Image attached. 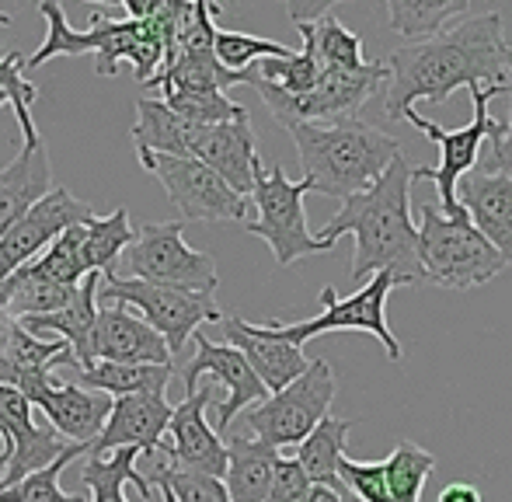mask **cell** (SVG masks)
<instances>
[{
    "instance_id": "b9f144b4",
    "label": "cell",
    "mask_w": 512,
    "mask_h": 502,
    "mask_svg": "<svg viewBox=\"0 0 512 502\" xmlns=\"http://www.w3.org/2000/svg\"><path fill=\"white\" fill-rule=\"evenodd\" d=\"M147 482H150V489H168L178 502H230L227 489H223V478L182 471L168 461L157 464Z\"/></svg>"
},
{
    "instance_id": "8992f818",
    "label": "cell",
    "mask_w": 512,
    "mask_h": 502,
    "mask_svg": "<svg viewBox=\"0 0 512 502\" xmlns=\"http://www.w3.org/2000/svg\"><path fill=\"white\" fill-rule=\"evenodd\" d=\"M387 77L391 74H387L384 60H366L359 70H321L317 84L307 95H286L283 88L255 77V70H251V88L269 105L272 119L283 129H290L297 123H342V119H356V112L377 95L380 84H387Z\"/></svg>"
},
{
    "instance_id": "816d5d0a",
    "label": "cell",
    "mask_w": 512,
    "mask_h": 502,
    "mask_svg": "<svg viewBox=\"0 0 512 502\" xmlns=\"http://www.w3.org/2000/svg\"><path fill=\"white\" fill-rule=\"evenodd\" d=\"M0 105H7V98H4V95H0Z\"/></svg>"
},
{
    "instance_id": "ac0fdd59",
    "label": "cell",
    "mask_w": 512,
    "mask_h": 502,
    "mask_svg": "<svg viewBox=\"0 0 512 502\" xmlns=\"http://www.w3.org/2000/svg\"><path fill=\"white\" fill-rule=\"evenodd\" d=\"M196 339V356L185 363L182 380H185V391H199V377H213L216 384L227 387V401L216 408V433H227L230 422L237 419V412H244L248 405H258V401L269 398V391L262 387V380L255 377V370L248 367L241 353L234 346H216L209 342L206 335H192Z\"/></svg>"
},
{
    "instance_id": "74e56055",
    "label": "cell",
    "mask_w": 512,
    "mask_h": 502,
    "mask_svg": "<svg viewBox=\"0 0 512 502\" xmlns=\"http://www.w3.org/2000/svg\"><path fill=\"white\" fill-rule=\"evenodd\" d=\"M81 238H84V224L67 227L56 241H49V248L42 251L39 258H32L28 265H21L25 272L39 279H49V283L60 286H77L88 272H84L81 262Z\"/></svg>"
},
{
    "instance_id": "484cf974",
    "label": "cell",
    "mask_w": 512,
    "mask_h": 502,
    "mask_svg": "<svg viewBox=\"0 0 512 502\" xmlns=\"http://www.w3.org/2000/svg\"><path fill=\"white\" fill-rule=\"evenodd\" d=\"M98 286H102V272H88L67 307H60L56 314H42V318H25L18 325L28 335H35V339L39 335H53L56 342H67L77 360L84 353V346H88V335L98 318Z\"/></svg>"
},
{
    "instance_id": "5bb4252c",
    "label": "cell",
    "mask_w": 512,
    "mask_h": 502,
    "mask_svg": "<svg viewBox=\"0 0 512 502\" xmlns=\"http://www.w3.org/2000/svg\"><path fill=\"white\" fill-rule=\"evenodd\" d=\"M67 447L70 443L46 419H35L25 394L0 384V489L49 468Z\"/></svg>"
},
{
    "instance_id": "cb8c5ba5",
    "label": "cell",
    "mask_w": 512,
    "mask_h": 502,
    "mask_svg": "<svg viewBox=\"0 0 512 502\" xmlns=\"http://www.w3.org/2000/svg\"><path fill=\"white\" fill-rule=\"evenodd\" d=\"M32 408H39L42 419L67 443L91 447L98 440V433L105 429V419L112 412V398L102 391H84L77 384H60L53 377L46 391L32 398Z\"/></svg>"
},
{
    "instance_id": "7dc6e473",
    "label": "cell",
    "mask_w": 512,
    "mask_h": 502,
    "mask_svg": "<svg viewBox=\"0 0 512 502\" xmlns=\"http://www.w3.org/2000/svg\"><path fill=\"white\" fill-rule=\"evenodd\" d=\"M436 502H481V492L474 489L471 482H450L443 492H439Z\"/></svg>"
},
{
    "instance_id": "ffe728a7",
    "label": "cell",
    "mask_w": 512,
    "mask_h": 502,
    "mask_svg": "<svg viewBox=\"0 0 512 502\" xmlns=\"http://www.w3.org/2000/svg\"><path fill=\"white\" fill-rule=\"evenodd\" d=\"M189 157H196L206 168H213L237 196L248 199L251 185H255V171L262 168L251 116L234 119V123H220V126H196Z\"/></svg>"
},
{
    "instance_id": "9a60e30c",
    "label": "cell",
    "mask_w": 512,
    "mask_h": 502,
    "mask_svg": "<svg viewBox=\"0 0 512 502\" xmlns=\"http://www.w3.org/2000/svg\"><path fill=\"white\" fill-rule=\"evenodd\" d=\"M95 217L91 203L77 199L70 189H49L18 224H11L0 234V283L11 272H18L21 265H28L32 258H39L49 248V241L60 238L67 227L88 224Z\"/></svg>"
},
{
    "instance_id": "ab89813d",
    "label": "cell",
    "mask_w": 512,
    "mask_h": 502,
    "mask_svg": "<svg viewBox=\"0 0 512 502\" xmlns=\"http://www.w3.org/2000/svg\"><path fill=\"white\" fill-rule=\"evenodd\" d=\"M293 49L283 46V42H272V39H258V35L248 32H223L216 28L213 35V56L223 70H234V74H244L251 63L258 60H283L290 56Z\"/></svg>"
},
{
    "instance_id": "83f0119b",
    "label": "cell",
    "mask_w": 512,
    "mask_h": 502,
    "mask_svg": "<svg viewBox=\"0 0 512 502\" xmlns=\"http://www.w3.org/2000/svg\"><path fill=\"white\" fill-rule=\"evenodd\" d=\"M192 136H196V126L178 119L161 98H140L136 102V126H133L136 154L189 157Z\"/></svg>"
},
{
    "instance_id": "ee69618b",
    "label": "cell",
    "mask_w": 512,
    "mask_h": 502,
    "mask_svg": "<svg viewBox=\"0 0 512 502\" xmlns=\"http://www.w3.org/2000/svg\"><path fill=\"white\" fill-rule=\"evenodd\" d=\"M338 478H342L345 489H352L363 502H391L384 461H352V457H342L338 461Z\"/></svg>"
},
{
    "instance_id": "30bf717a",
    "label": "cell",
    "mask_w": 512,
    "mask_h": 502,
    "mask_svg": "<svg viewBox=\"0 0 512 502\" xmlns=\"http://www.w3.org/2000/svg\"><path fill=\"white\" fill-rule=\"evenodd\" d=\"M307 192H314L307 178L290 182L279 164H272V168L262 164V168L255 171L251 199H255V206H258V217L248 220L244 231L262 238L265 245L272 248L279 265H293L297 258L331 251L328 245H321L307 227V213H304Z\"/></svg>"
},
{
    "instance_id": "603a6c76",
    "label": "cell",
    "mask_w": 512,
    "mask_h": 502,
    "mask_svg": "<svg viewBox=\"0 0 512 502\" xmlns=\"http://www.w3.org/2000/svg\"><path fill=\"white\" fill-rule=\"evenodd\" d=\"M457 203L481 238L512 262V178L471 168L457 182Z\"/></svg>"
},
{
    "instance_id": "4dcf8cb0",
    "label": "cell",
    "mask_w": 512,
    "mask_h": 502,
    "mask_svg": "<svg viewBox=\"0 0 512 502\" xmlns=\"http://www.w3.org/2000/svg\"><path fill=\"white\" fill-rule=\"evenodd\" d=\"M136 457H140V450H133V447L112 450V454H88L84 471H81L84 489H91L88 502H129L122 496V485H129V482L143 492V499H154L150 482L136 471Z\"/></svg>"
},
{
    "instance_id": "2e32d148",
    "label": "cell",
    "mask_w": 512,
    "mask_h": 502,
    "mask_svg": "<svg viewBox=\"0 0 512 502\" xmlns=\"http://www.w3.org/2000/svg\"><path fill=\"white\" fill-rule=\"evenodd\" d=\"M213 391V384L199 387V391L185 394V401L171 405V422L161 440V450L175 468L223 478L227 475V443L220 440V433L206 419V405L213 401Z\"/></svg>"
},
{
    "instance_id": "4fadbf2b",
    "label": "cell",
    "mask_w": 512,
    "mask_h": 502,
    "mask_svg": "<svg viewBox=\"0 0 512 502\" xmlns=\"http://www.w3.org/2000/svg\"><path fill=\"white\" fill-rule=\"evenodd\" d=\"M140 164L164 185L168 199L178 206L185 220H248V199L237 196L213 168H206L196 157H168V154H140Z\"/></svg>"
},
{
    "instance_id": "d6a6232c",
    "label": "cell",
    "mask_w": 512,
    "mask_h": 502,
    "mask_svg": "<svg viewBox=\"0 0 512 502\" xmlns=\"http://www.w3.org/2000/svg\"><path fill=\"white\" fill-rule=\"evenodd\" d=\"M453 18H467V0H391L387 4L391 32L415 42L436 39L453 25Z\"/></svg>"
},
{
    "instance_id": "52a82bcc",
    "label": "cell",
    "mask_w": 512,
    "mask_h": 502,
    "mask_svg": "<svg viewBox=\"0 0 512 502\" xmlns=\"http://www.w3.org/2000/svg\"><path fill=\"white\" fill-rule=\"evenodd\" d=\"M98 300L119 304V307H126L129 314H136L140 321H147L164 339L171 356L182 353L185 342L199 332V325H206V321H223V311L213 300V293H192V290H178V286L122 279V276H115V272H102Z\"/></svg>"
},
{
    "instance_id": "7a4b0ae2",
    "label": "cell",
    "mask_w": 512,
    "mask_h": 502,
    "mask_svg": "<svg viewBox=\"0 0 512 502\" xmlns=\"http://www.w3.org/2000/svg\"><path fill=\"white\" fill-rule=\"evenodd\" d=\"M415 168L418 164H411L401 150L370 189L345 199L321 234H314L328 248H335L342 234L356 238V258L349 265L352 279L394 272L405 286L425 283L418 265V227L411 220V182H418Z\"/></svg>"
},
{
    "instance_id": "44dd1931",
    "label": "cell",
    "mask_w": 512,
    "mask_h": 502,
    "mask_svg": "<svg viewBox=\"0 0 512 502\" xmlns=\"http://www.w3.org/2000/svg\"><path fill=\"white\" fill-rule=\"evenodd\" d=\"M171 405L157 394H126L112 398V412L105 419V429L88 447V454H112V450L133 447L143 457H154L161 450V440L168 433Z\"/></svg>"
},
{
    "instance_id": "3957f363",
    "label": "cell",
    "mask_w": 512,
    "mask_h": 502,
    "mask_svg": "<svg viewBox=\"0 0 512 502\" xmlns=\"http://www.w3.org/2000/svg\"><path fill=\"white\" fill-rule=\"evenodd\" d=\"M286 133L304 164V178L317 196L349 199L370 189L387 164L401 154V140L380 133L363 119H342V123H297Z\"/></svg>"
},
{
    "instance_id": "8fae6325",
    "label": "cell",
    "mask_w": 512,
    "mask_h": 502,
    "mask_svg": "<svg viewBox=\"0 0 512 502\" xmlns=\"http://www.w3.org/2000/svg\"><path fill=\"white\" fill-rule=\"evenodd\" d=\"M126 269L129 279H143V283H161L178 286V290L192 293H213L216 290V262L209 251L185 245V224L171 220V224H143L136 231L133 245L126 251Z\"/></svg>"
},
{
    "instance_id": "9c48e42d",
    "label": "cell",
    "mask_w": 512,
    "mask_h": 502,
    "mask_svg": "<svg viewBox=\"0 0 512 502\" xmlns=\"http://www.w3.org/2000/svg\"><path fill=\"white\" fill-rule=\"evenodd\" d=\"M394 286H405L394 272H377V276H370L363 290H356L352 297H338L331 286H324L321 290L324 311L317 314V318L297 321V325L269 321L265 328H269L276 339L290 342V346H297V349L304 346L307 339H317V335H324V332H349V328H356V332H370L373 339H380L387 356H391L394 363H401L405 349H401L398 335L391 332V325H387V318H384L387 293H391Z\"/></svg>"
},
{
    "instance_id": "7c38bea8",
    "label": "cell",
    "mask_w": 512,
    "mask_h": 502,
    "mask_svg": "<svg viewBox=\"0 0 512 502\" xmlns=\"http://www.w3.org/2000/svg\"><path fill=\"white\" fill-rule=\"evenodd\" d=\"M467 91H471V98H474V119L460 129H443L439 123H432V119H422L415 109L405 116L411 126L422 129V133L439 147L436 168L418 164L415 178H429V182H436V189H439L436 206H439L443 217H467L457 203V182L481 161V150H485V143H488V126H492V119H495L492 112H488V102L499 98V91H488V88H467Z\"/></svg>"
},
{
    "instance_id": "e575fe53",
    "label": "cell",
    "mask_w": 512,
    "mask_h": 502,
    "mask_svg": "<svg viewBox=\"0 0 512 502\" xmlns=\"http://www.w3.org/2000/svg\"><path fill=\"white\" fill-rule=\"evenodd\" d=\"M297 32H300V39H304V49H300V53L293 49V53L283 56V60H258L255 67H251L255 77L283 88L286 95H307V91L317 84V74H321V63H317V56H314V39H310L307 21H297Z\"/></svg>"
},
{
    "instance_id": "d6986e66",
    "label": "cell",
    "mask_w": 512,
    "mask_h": 502,
    "mask_svg": "<svg viewBox=\"0 0 512 502\" xmlns=\"http://www.w3.org/2000/svg\"><path fill=\"white\" fill-rule=\"evenodd\" d=\"M74 363L67 342L56 339H35L18 321L0 314V384L14 387L32 405L35 394H42L53 380L56 367Z\"/></svg>"
},
{
    "instance_id": "c3c4849f",
    "label": "cell",
    "mask_w": 512,
    "mask_h": 502,
    "mask_svg": "<svg viewBox=\"0 0 512 502\" xmlns=\"http://www.w3.org/2000/svg\"><path fill=\"white\" fill-rule=\"evenodd\" d=\"M304 502H345V496H342V492L324 489V485H310V492H307Z\"/></svg>"
},
{
    "instance_id": "5b68a950",
    "label": "cell",
    "mask_w": 512,
    "mask_h": 502,
    "mask_svg": "<svg viewBox=\"0 0 512 502\" xmlns=\"http://www.w3.org/2000/svg\"><path fill=\"white\" fill-rule=\"evenodd\" d=\"M418 265L429 283L446 290H474L499 276L509 262L467 217H443L436 203H425L418 224Z\"/></svg>"
},
{
    "instance_id": "8d00e7d4",
    "label": "cell",
    "mask_w": 512,
    "mask_h": 502,
    "mask_svg": "<svg viewBox=\"0 0 512 502\" xmlns=\"http://www.w3.org/2000/svg\"><path fill=\"white\" fill-rule=\"evenodd\" d=\"M310 25V39H314V56L321 63V70H359L366 63L363 56V39L352 28H345L335 14H321Z\"/></svg>"
},
{
    "instance_id": "60d3db41",
    "label": "cell",
    "mask_w": 512,
    "mask_h": 502,
    "mask_svg": "<svg viewBox=\"0 0 512 502\" xmlns=\"http://www.w3.org/2000/svg\"><path fill=\"white\" fill-rule=\"evenodd\" d=\"M21 70H25V56L21 53L0 56V95L7 98V105H11L14 119H18L21 133H25V143H28V140H39V129L32 123V105H35V98H39V88H35Z\"/></svg>"
},
{
    "instance_id": "e0dca14e",
    "label": "cell",
    "mask_w": 512,
    "mask_h": 502,
    "mask_svg": "<svg viewBox=\"0 0 512 502\" xmlns=\"http://www.w3.org/2000/svg\"><path fill=\"white\" fill-rule=\"evenodd\" d=\"M74 363L77 367H88V363H147V367H164V363H171V353L147 321H140L119 304H98V318L88 335V346H84V353Z\"/></svg>"
},
{
    "instance_id": "1f68e13d",
    "label": "cell",
    "mask_w": 512,
    "mask_h": 502,
    "mask_svg": "<svg viewBox=\"0 0 512 502\" xmlns=\"http://www.w3.org/2000/svg\"><path fill=\"white\" fill-rule=\"evenodd\" d=\"M81 370V380L88 384V391H102L108 398H126V394H157L164 398L175 363L164 367H147V363H88Z\"/></svg>"
},
{
    "instance_id": "277c9868",
    "label": "cell",
    "mask_w": 512,
    "mask_h": 502,
    "mask_svg": "<svg viewBox=\"0 0 512 502\" xmlns=\"http://www.w3.org/2000/svg\"><path fill=\"white\" fill-rule=\"evenodd\" d=\"M39 11H42V18H46V42H42L32 56H25L28 70H39L42 63L56 60V56H81V53L98 56L95 70L102 77H112L122 60L133 63L140 81H150V77L161 70L164 35L154 21L102 18V11L95 7V25H91L88 32H81V28L70 25L67 11H63L56 0H46Z\"/></svg>"
},
{
    "instance_id": "681fc988",
    "label": "cell",
    "mask_w": 512,
    "mask_h": 502,
    "mask_svg": "<svg viewBox=\"0 0 512 502\" xmlns=\"http://www.w3.org/2000/svg\"><path fill=\"white\" fill-rule=\"evenodd\" d=\"M0 25H11V14L0 11ZM0 56H4V46H0Z\"/></svg>"
},
{
    "instance_id": "f35d334b",
    "label": "cell",
    "mask_w": 512,
    "mask_h": 502,
    "mask_svg": "<svg viewBox=\"0 0 512 502\" xmlns=\"http://www.w3.org/2000/svg\"><path fill=\"white\" fill-rule=\"evenodd\" d=\"M81 454H88V447H84V443H70L60 461H53L49 468H42V471H35V475L0 489V502H88L84 496H70V492L60 489V478H63V471H67V464H74Z\"/></svg>"
},
{
    "instance_id": "836d02e7",
    "label": "cell",
    "mask_w": 512,
    "mask_h": 502,
    "mask_svg": "<svg viewBox=\"0 0 512 502\" xmlns=\"http://www.w3.org/2000/svg\"><path fill=\"white\" fill-rule=\"evenodd\" d=\"M136 238V227L129 210H112L108 217H91L84 224L81 238V262L84 272H115V258L122 255Z\"/></svg>"
},
{
    "instance_id": "f6af8a7d",
    "label": "cell",
    "mask_w": 512,
    "mask_h": 502,
    "mask_svg": "<svg viewBox=\"0 0 512 502\" xmlns=\"http://www.w3.org/2000/svg\"><path fill=\"white\" fill-rule=\"evenodd\" d=\"M506 63L512 74V49L506 46ZM509 98H512V84H509ZM485 161H478L474 168L481 171H495V175H509L512 178V109H509V123L492 119L488 126V143H485Z\"/></svg>"
},
{
    "instance_id": "d4e9b609",
    "label": "cell",
    "mask_w": 512,
    "mask_h": 502,
    "mask_svg": "<svg viewBox=\"0 0 512 502\" xmlns=\"http://www.w3.org/2000/svg\"><path fill=\"white\" fill-rule=\"evenodd\" d=\"M49 189H53V164H49V150L39 136V140H28L0 168V234L18 224Z\"/></svg>"
},
{
    "instance_id": "6da1fadb",
    "label": "cell",
    "mask_w": 512,
    "mask_h": 502,
    "mask_svg": "<svg viewBox=\"0 0 512 502\" xmlns=\"http://www.w3.org/2000/svg\"><path fill=\"white\" fill-rule=\"evenodd\" d=\"M387 102L384 119L398 123L418 98L443 105L457 88H488L509 95V63L502 14L485 11L450 25L436 39L408 42L387 56Z\"/></svg>"
},
{
    "instance_id": "f5cc1de1",
    "label": "cell",
    "mask_w": 512,
    "mask_h": 502,
    "mask_svg": "<svg viewBox=\"0 0 512 502\" xmlns=\"http://www.w3.org/2000/svg\"><path fill=\"white\" fill-rule=\"evenodd\" d=\"M506 46H509V49H512V42H506Z\"/></svg>"
},
{
    "instance_id": "4316f807",
    "label": "cell",
    "mask_w": 512,
    "mask_h": 502,
    "mask_svg": "<svg viewBox=\"0 0 512 502\" xmlns=\"http://www.w3.org/2000/svg\"><path fill=\"white\" fill-rule=\"evenodd\" d=\"M276 461H279V450L265 447V443L244 440V436L227 440V475H223V489H227L230 502L269 499Z\"/></svg>"
},
{
    "instance_id": "f546056e",
    "label": "cell",
    "mask_w": 512,
    "mask_h": 502,
    "mask_svg": "<svg viewBox=\"0 0 512 502\" xmlns=\"http://www.w3.org/2000/svg\"><path fill=\"white\" fill-rule=\"evenodd\" d=\"M356 419H321L310 436L297 447V464L304 468L310 485H324L331 492H342L338 461L345 457V436L352 433Z\"/></svg>"
},
{
    "instance_id": "f907efd6",
    "label": "cell",
    "mask_w": 512,
    "mask_h": 502,
    "mask_svg": "<svg viewBox=\"0 0 512 502\" xmlns=\"http://www.w3.org/2000/svg\"><path fill=\"white\" fill-rule=\"evenodd\" d=\"M157 492H161V502H178L175 496H171V492H168V489H157Z\"/></svg>"
},
{
    "instance_id": "bcb514c9",
    "label": "cell",
    "mask_w": 512,
    "mask_h": 502,
    "mask_svg": "<svg viewBox=\"0 0 512 502\" xmlns=\"http://www.w3.org/2000/svg\"><path fill=\"white\" fill-rule=\"evenodd\" d=\"M307 492H310V478L304 475V468L297 464V457L279 454L276 468H272L269 499H265V502H304Z\"/></svg>"
},
{
    "instance_id": "f1b7e54d",
    "label": "cell",
    "mask_w": 512,
    "mask_h": 502,
    "mask_svg": "<svg viewBox=\"0 0 512 502\" xmlns=\"http://www.w3.org/2000/svg\"><path fill=\"white\" fill-rule=\"evenodd\" d=\"M77 286L49 283V279H39V276H32V272L18 269L0 283V314L11 318V321L56 314L60 307L70 304V297L77 293Z\"/></svg>"
},
{
    "instance_id": "ba28073f",
    "label": "cell",
    "mask_w": 512,
    "mask_h": 502,
    "mask_svg": "<svg viewBox=\"0 0 512 502\" xmlns=\"http://www.w3.org/2000/svg\"><path fill=\"white\" fill-rule=\"evenodd\" d=\"M331 401H335V370H331L328 360H310L304 374L293 384H286L283 391L258 401L244 415V422L265 447H300L310 436V429L321 419H328Z\"/></svg>"
},
{
    "instance_id": "d590c367",
    "label": "cell",
    "mask_w": 512,
    "mask_h": 502,
    "mask_svg": "<svg viewBox=\"0 0 512 502\" xmlns=\"http://www.w3.org/2000/svg\"><path fill=\"white\" fill-rule=\"evenodd\" d=\"M432 468H436V454H429V450L411 440H401L398 447H394V454L384 461V478H387L391 502L422 499V489H425V482H429Z\"/></svg>"
},
{
    "instance_id": "7402d4cb",
    "label": "cell",
    "mask_w": 512,
    "mask_h": 502,
    "mask_svg": "<svg viewBox=\"0 0 512 502\" xmlns=\"http://www.w3.org/2000/svg\"><path fill=\"white\" fill-rule=\"evenodd\" d=\"M223 335H227V346H234L237 353L248 360V367L255 370V377L262 380V387L269 394L283 391L286 384H293L307 370L304 349L290 346V342L276 339L265 325H251L234 314H223Z\"/></svg>"
},
{
    "instance_id": "7bdbcfd3",
    "label": "cell",
    "mask_w": 512,
    "mask_h": 502,
    "mask_svg": "<svg viewBox=\"0 0 512 502\" xmlns=\"http://www.w3.org/2000/svg\"><path fill=\"white\" fill-rule=\"evenodd\" d=\"M161 102L189 126H220V123H234V119L248 116L244 105L230 102L220 91H213V95H164Z\"/></svg>"
}]
</instances>
